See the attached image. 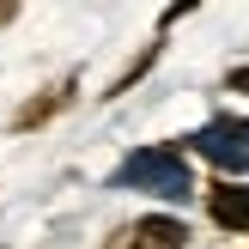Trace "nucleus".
Listing matches in <instances>:
<instances>
[{
	"mask_svg": "<svg viewBox=\"0 0 249 249\" xmlns=\"http://www.w3.org/2000/svg\"><path fill=\"white\" fill-rule=\"evenodd\" d=\"M116 182H134V189H146V195H170V201L189 195V170H182V158L164 152V146H158V152H134Z\"/></svg>",
	"mask_w": 249,
	"mask_h": 249,
	"instance_id": "obj_1",
	"label": "nucleus"
},
{
	"mask_svg": "<svg viewBox=\"0 0 249 249\" xmlns=\"http://www.w3.org/2000/svg\"><path fill=\"white\" fill-rule=\"evenodd\" d=\"M195 146L225 170H249V122H213L207 134H195Z\"/></svg>",
	"mask_w": 249,
	"mask_h": 249,
	"instance_id": "obj_2",
	"label": "nucleus"
},
{
	"mask_svg": "<svg viewBox=\"0 0 249 249\" xmlns=\"http://www.w3.org/2000/svg\"><path fill=\"white\" fill-rule=\"evenodd\" d=\"M207 213H213V225H225V231H249V189L213 182V195H207Z\"/></svg>",
	"mask_w": 249,
	"mask_h": 249,
	"instance_id": "obj_3",
	"label": "nucleus"
},
{
	"mask_svg": "<svg viewBox=\"0 0 249 249\" xmlns=\"http://www.w3.org/2000/svg\"><path fill=\"white\" fill-rule=\"evenodd\" d=\"M134 237H146V243H164V249H182V237H189V231H182L177 219L152 213V219H140V225H134Z\"/></svg>",
	"mask_w": 249,
	"mask_h": 249,
	"instance_id": "obj_4",
	"label": "nucleus"
},
{
	"mask_svg": "<svg viewBox=\"0 0 249 249\" xmlns=\"http://www.w3.org/2000/svg\"><path fill=\"white\" fill-rule=\"evenodd\" d=\"M55 104H61V97H43V104L18 109V128H36V122H49V116H55Z\"/></svg>",
	"mask_w": 249,
	"mask_h": 249,
	"instance_id": "obj_5",
	"label": "nucleus"
},
{
	"mask_svg": "<svg viewBox=\"0 0 249 249\" xmlns=\"http://www.w3.org/2000/svg\"><path fill=\"white\" fill-rule=\"evenodd\" d=\"M225 85H231V91H243V97H249V61H243V67H231V79H225Z\"/></svg>",
	"mask_w": 249,
	"mask_h": 249,
	"instance_id": "obj_6",
	"label": "nucleus"
},
{
	"mask_svg": "<svg viewBox=\"0 0 249 249\" xmlns=\"http://www.w3.org/2000/svg\"><path fill=\"white\" fill-rule=\"evenodd\" d=\"M116 249H164V243H146V237H134V231H128V237H122Z\"/></svg>",
	"mask_w": 249,
	"mask_h": 249,
	"instance_id": "obj_7",
	"label": "nucleus"
}]
</instances>
